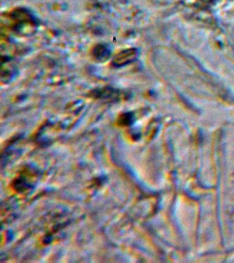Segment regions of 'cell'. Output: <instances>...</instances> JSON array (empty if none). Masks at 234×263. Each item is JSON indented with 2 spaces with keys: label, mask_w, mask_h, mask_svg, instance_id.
Returning a JSON list of instances; mask_svg holds the SVG:
<instances>
[{
  "label": "cell",
  "mask_w": 234,
  "mask_h": 263,
  "mask_svg": "<svg viewBox=\"0 0 234 263\" xmlns=\"http://www.w3.org/2000/svg\"><path fill=\"white\" fill-rule=\"evenodd\" d=\"M137 57H138V52L136 49H124L115 57L112 61V65L116 67H124L135 61Z\"/></svg>",
  "instance_id": "6da1fadb"
},
{
  "label": "cell",
  "mask_w": 234,
  "mask_h": 263,
  "mask_svg": "<svg viewBox=\"0 0 234 263\" xmlns=\"http://www.w3.org/2000/svg\"><path fill=\"white\" fill-rule=\"evenodd\" d=\"M111 49L106 45L99 44L96 45L92 50V57L98 62H105L111 55Z\"/></svg>",
  "instance_id": "7a4b0ae2"
}]
</instances>
